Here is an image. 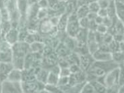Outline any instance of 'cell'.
I'll use <instances>...</instances> for the list:
<instances>
[{
    "mask_svg": "<svg viewBox=\"0 0 124 93\" xmlns=\"http://www.w3.org/2000/svg\"><path fill=\"white\" fill-rule=\"evenodd\" d=\"M119 92H123V93H124V84H123V85H121V86H119Z\"/></svg>",
    "mask_w": 124,
    "mask_h": 93,
    "instance_id": "cell-10",
    "label": "cell"
},
{
    "mask_svg": "<svg viewBox=\"0 0 124 93\" xmlns=\"http://www.w3.org/2000/svg\"><path fill=\"white\" fill-rule=\"evenodd\" d=\"M89 13V7L87 5L84 4V5H82L81 7H79L77 13V15L78 19H81V18L87 17Z\"/></svg>",
    "mask_w": 124,
    "mask_h": 93,
    "instance_id": "cell-4",
    "label": "cell"
},
{
    "mask_svg": "<svg viewBox=\"0 0 124 93\" xmlns=\"http://www.w3.org/2000/svg\"><path fill=\"white\" fill-rule=\"evenodd\" d=\"M120 51L124 53V42L123 41L120 42Z\"/></svg>",
    "mask_w": 124,
    "mask_h": 93,
    "instance_id": "cell-9",
    "label": "cell"
},
{
    "mask_svg": "<svg viewBox=\"0 0 124 93\" xmlns=\"http://www.w3.org/2000/svg\"><path fill=\"white\" fill-rule=\"evenodd\" d=\"M120 73V66L114 68L106 74L104 76V84L107 88L119 86V79Z\"/></svg>",
    "mask_w": 124,
    "mask_h": 93,
    "instance_id": "cell-1",
    "label": "cell"
},
{
    "mask_svg": "<svg viewBox=\"0 0 124 93\" xmlns=\"http://www.w3.org/2000/svg\"><path fill=\"white\" fill-rule=\"evenodd\" d=\"M93 58L96 61H109L112 60V53L99 49L93 54Z\"/></svg>",
    "mask_w": 124,
    "mask_h": 93,
    "instance_id": "cell-2",
    "label": "cell"
},
{
    "mask_svg": "<svg viewBox=\"0 0 124 93\" xmlns=\"http://www.w3.org/2000/svg\"><path fill=\"white\" fill-rule=\"evenodd\" d=\"M88 7L89 9V12H93V13H97V14L98 13L99 10L101 8L97 1L89 3L88 5Z\"/></svg>",
    "mask_w": 124,
    "mask_h": 93,
    "instance_id": "cell-5",
    "label": "cell"
},
{
    "mask_svg": "<svg viewBox=\"0 0 124 93\" xmlns=\"http://www.w3.org/2000/svg\"><path fill=\"white\" fill-rule=\"evenodd\" d=\"M110 0H97L101 8H107Z\"/></svg>",
    "mask_w": 124,
    "mask_h": 93,
    "instance_id": "cell-7",
    "label": "cell"
},
{
    "mask_svg": "<svg viewBox=\"0 0 124 93\" xmlns=\"http://www.w3.org/2000/svg\"><path fill=\"white\" fill-rule=\"evenodd\" d=\"M112 60L116 63L118 64H122L124 63V53L119 50L112 53Z\"/></svg>",
    "mask_w": 124,
    "mask_h": 93,
    "instance_id": "cell-3",
    "label": "cell"
},
{
    "mask_svg": "<svg viewBox=\"0 0 124 93\" xmlns=\"http://www.w3.org/2000/svg\"><path fill=\"white\" fill-rule=\"evenodd\" d=\"M107 29H108L107 27L105 26L103 23H101V24H99V25L97 26L96 31L97 32L101 33V34H105V33H107Z\"/></svg>",
    "mask_w": 124,
    "mask_h": 93,
    "instance_id": "cell-6",
    "label": "cell"
},
{
    "mask_svg": "<svg viewBox=\"0 0 124 93\" xmlns=\"http://www.w3.org/2000/svg\"><path fill=\"white\" fill-rule=\"evenodd\" d=\"M97 14L99 16H101L102 18H105L108 16V14H107V11L106 8H100V9L99 10Z\"/></svg>",
    "mask_w": 124,
    "mask_h": 93,
    "instance_id": "cell-8",
    "label": "cell"
}]
</instances>
